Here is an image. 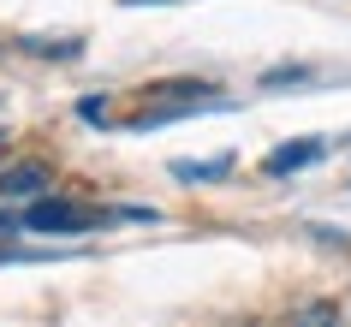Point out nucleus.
<instances>
[{"label": "nucleus", "instance_id": "1", "mask_svg": "<svg viewBox=\"0 0 351 327\" xmlns=\"http://www.w3.org/2000/svg\"><path fill=\"white\" fill-rule=\"evenodd\" d=\"M119 220L113 208H95V202H60V197H30L19 202V232H95Z\"/></svg>", "mask_w": 351, "mask_h": 327}, {"label": "nucleus", "instance_id": "4", "mask_svg": "<svg viewBox=\"0 0 351 327\" xmlns=\"http://www.w3.org/2000/svg\"><path fill=\"white\" fill-rule=\"evenodd\" d=\"M310 161H322V137H298V143L268 155V179H286V173H298V167H310Z\"/></svg>", "mask_w": 351, "mask_h": 327}, {"label": "nucleus", "instance_id": "3", "mask_svg": "<svg viewBox=\"0 0 351 327\" xmlns=\"http://www.w3.org/2000/svg\"><path fill=\"white\" fill-rule=\"evenodd\" d=\"M48 167H12L0 173V202H30V197H48Z\"/></svg>", "mask_w": 351, "mask_h": 327}, {"label": "nucleus", "instance_id": "6", "mask_svg": "<svg viewBox=\"0 0 351 327\" xmlns=\"http://www.w3.org/2000/svg\"><path fill=\"white\" fill-rule=\"evenodd\" d=\"M125 6H161V0H125Z\"/></svg>", "mask_w": 351, "mask_h": 327}, {"label": "nucleus", "instance_id": "5", "mask_svg": "<svg viewBox=\"0 0 351 327\" xmlns=\"http://www.w3.org/2000/svg\"><path fill=\"white\" fill-rule=\"evenodd\" d=\"M232 161H179V179H221Z\"/></svg>", "mask_w": 351, "mask_h": 327}, {"label": "nucleus", "instance_id": "2", "mask_svg": "<svg viewBox=\"0 0 351 327\" xmlns=\"http://www.w3.org/2000/svg\"><path fill=\"white\" fill-rule=\"evenodd\" d=\"M208 108V84H155L149 101L131 113L125 125L149 131V125H167V119H185V113H203Z\"/></svg>", "mask_w": 351, "mask_h": 327}]
</instances>
